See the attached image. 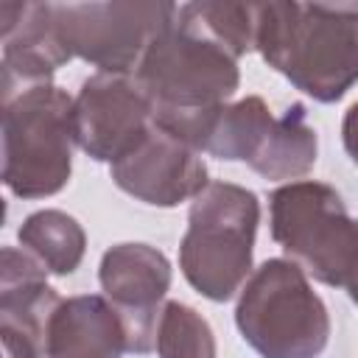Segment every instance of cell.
Here are the masks:
<instances>
[{
	"mask_svg": "<svg viewBox=\"0 0 358 358\" xmlns=\"http://www.w3.org/2000/svg\"><path fill=\"white\" fill-rule=\"evenodd\" d=\"M271 238L308 277L344 285L358 257V221L341 196L313 179L277 187L268 199Z\"/></svg>",
	"mask_w": 358,
	"mask_h": 358,
	"instance_id": "cell-6",
	"label": "cell"
},
{
	"mask_svg": "<svg viewBox=\"0 0 358 358\" xmlns=\"http://www.w3.org/2000/svg\"><path fill=\"white\" fill-rule=\"evenodd\" d=\"M271 123H274V115L266 106V101L257 95L227 103L210 126L204 151L218 159H241L249 165Z\"/></svg>",
	"mask_w": 358,
	"mask_h": 358,
	"instance_id": "cell-15",
	"label": "cell"
},
{
	"mask_svg": "<svg viewBox=\"0 0 358 358\" xmlns=\"http://www.w3.org/2000/svg\"><path fill=\"white\" fill-rule=\"evenodd\" d=\"M98 280L117 310L129 352H148L157 344V324L171 285L168 257L148 243H117L103 252Z\"/></svg>",
	"mask_w": 358,
	"mask_h": 358,
	"instance_id": "cell-9",
	"label": "cell"
},
{
	"mask_svg": "<svg viewBox=\"0 0 358 358\" xmlns=\"http://www.w3.org/2000/svg\"><path fill=\"white\" fill-rule=\"evenodd\" d=\"M154 126V109L134 76L95 73L73 98L76 145L98 162L115 165L131 154Z\"/></svg>",
	"mask_w": 358,
	"mask_h": 358,
	"instance_id": "cell-8",
	"label": "cell"
},
{
	"mask_svg": "<svg viewBox=\"0 0 358 358\" xmlns=\"http://www.w3.org/2000/svg\"><path fill=\"white\" fill-rule=\"evenodd\" d=\"M179 22L210 36L235 59L255 50L260 3H187L179 6Z\"/></svg>",
	"mask_w": 358,
	"mask_h": 358,
	"instance_id": "cell-16",
	"label": "cell"
},
{
	"mask_svg": "<svg viewBox=\"0 0 358 358\" xmlns=\"http://www.w3.org/2000/svg\"><path fill=\"white\" fill-rule=\"evenodd\" d=\"M56 34L70 56L98 73L134 76L148 48L176 22L173 3H50Z\"/></svg>",
	"mask_w": 358,
	"mask_h": 358,
	"instance_id": "cell-7",
	"label": "cell"
},
{
	"mask_svg": "<svg viewBox=\"0 0 358 358\" xmlns=\"http://www.w3.org/2000/svg\"><path fill=\"white\" fill-rule=\"evenodd\" d=\"M20 243L53 274H73L84 257L87 235L81 224L62 210H39L20 227Z\"/></svg>",
	"mask_w": 358,
	"mask_h": 358,
	"instance_id": "cell-14",
	"label": "cell"
},
{
	"mask_svg": "<svg viewBox=\"0 0 358 358\" xmlns=\"http://www.w3.org/2000/svg\"><path fill=\"white\" fill-rule=\"evenodd\" d=\"M109 171L120 190L154 207H176L179 201L196 199L210 185L201 151L157 120L140 145L109 165Z\"/></svg>",
	"mask_w": 358,
	"mask_h": 358,
	"instance_id": "cell-10",
	"label": "cell"
},
{
	"mask_svg": "<svg viewBox=\"0 0 358 358\" xmlns=\"http://www.w3.org/2000/svg\"><path fill=\"white\" fill-rule=\"evenodd\" d=\"M3 36V101L50 84V76L73 56L64 50L50 3H25L20 20Z\"/></svg>",
	"mask_w": 358,
	"mask_h": 358,
	"instance_id": "cell-11",
	"label": "cell"
},
{
	"mask_svg": "<svg viewBox=\"0 0 358 358\" xmlns=\"http://www.w3.org/2000/svg\"><path fill=\"white\" fill-rule=\"evenodd\" d=\"M73 98L31 87L3 101V182L20 199L59 193L73 168Z\"/></svg>",
	"mask_w": 358,
	"mask_h": 358,
	"instance_id": "cell-5",
	"label": "cell"
},
{
	"mask_svg": "<svg viewBox=\"0 0 358 358\" xmlns=\"http://www.w3.org/2000/svg\"><path fill=\"white\" fill-rule=\"evenodd\" d=\"M126 330L106 296L81 294L62 299L50 316L45 358H120Z\"/></svg>",
	"mask_w": 358,
	"mask_h": 358,
	"instance_id": "cell-12",
	"label": "cell"
},
{
	"mask_svg": "<svg viewBox=\"0 0 358 358\" xmlns=\"http://www.w3.org/2000/svg\"><path fill=\"white\" fill-rule=\"evenodd\" d=\"M255 50L313 101L358 81V3H260Z\"/></svg>",
	"mask_w": 358,
	"mask_h": 358,
	"instance_id": "cell-2",
	"label": "cell"
},
{
	"mask_svg": "<svg viewBox=\"0 0 358 358\" xmlns=\"http://www.w3.org/2000/svg\"><path fill=\"white\" fill-rule=\"evenodd\" d=\"M344 288H347V294H350V299L358 305V257H355V266H352V271H350V277H347V282H344Z\"/></svg>",
	"mask_w": 358,
	"mask_h": 358,
	"instance_id": "cell-19",
	"label": "cell"
},
{
	"mask_svg": "<svg viewBox=\"0 0 358 358\" xmlns=\"http://www.w3.org/2000/svg\"><path fill=\"white\" fill-rule=\"evenodd\" d=\"M134 81L148 95L154 120L204 151L215 115L238 90V59L210 36L176 22L148 48Z\"/></svg>",
	"mask_w": 358,
	"mask_h": 358,
	"instance_id": "cell-1",
	"label": "cell"
},
{
	"mask_svg": "<svg viewBox=\"0 0 358 358\" xmlns=\"http://www.w3.org/2000/svg\"><path fill=\"white\" fill-rule=\"evenodd\" d=\"M260 204L252 190L210 182L190 204L187 232L179 243L185 280L207 299H232L252 274V249Z\"/></svg>",
	"mask_w": 358,
	"mask_h": 358,
	"instance_id": "cell-3",
	"label": "cell"
},
{
	"mask_svg": "<svg viewBox=\"0 0 358 358\" xmlns=\"http://www.w3.org/2000/svg\"><path fill=\"white\" fill-rule=\"evenodd\" d=\"M235 324L260 358H316L330 338V316L308 274L282 257L266 260L238 294Z\"/></svg>",
	"mask_w": 358,
	"mask_h": 358,
	"instance_id": "cell-4",
	"label": "cell"
},
{
	"mask_svg": "<svg viewBox=\"0 0 358 358\" xmlns=\"http://www.w3.org/2000/svg\"><path fill=\"white\" fill-rule=\"evenodd\" d=\"M341 140H344V148H347L350 159L358 165V101H355V103L347 109V115H344Z\"/></svg>",
	"mask_w": 358,
	"mask_h": 358,
	"instance_id": "cell-18",
	"label": "cell"
},
{
	"mask_svg": "<svg viewBox=\"0 0 358 358\" xmlns=\"http://www.w3.org/2000/svg\"><path fill=\"white\" fill-rule=\"evenodd\" d=\"M316 148L319 140L313 126L308 123L305 106L294 103L282 115H274V123L268 126L249 168L263 179H274V182L299 179L313 168Z\"/></svg>",
	"mask_w": 358,
	"mask_h": 358,
	"instance_id": "cell-13",
	"label": "cell"
},
{
	"mask_svg": "<svg viewBox=\"0 0 358 358\" xmlns=\"http://www.w3.org/2000/svg\"><path fill=\"white\" fill-rule=\"evenodd\" d=\"M154 347L159 358H215L213 327L199 310L182 302H165Z\"/></svg>",
	"mask_w": 358,
	"mask_h": 358,
	"instance_id": "cell-17",
	"label": "cell"
}]
</instances>
